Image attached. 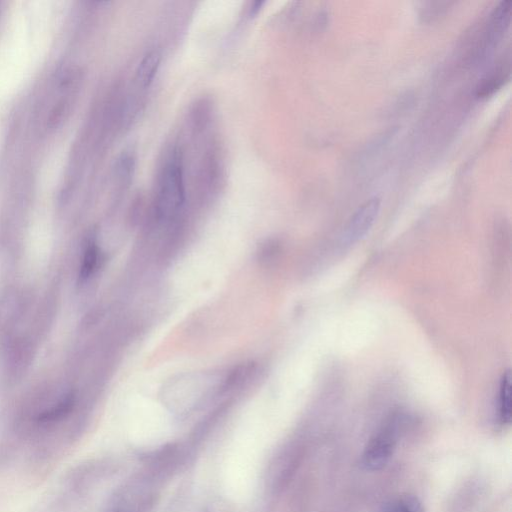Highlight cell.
Returning a JSON list of instances; mask_svg holds the SVG:
<instances>
[{"label":"cell","mask_w":512,"mask_h":512,"mask_svg":"<svg viewBox=\"0 0 512 512\" xmlns=\"http://www.w3.org/2000/svg\"><path fill=\"white\" fill-rule=\"evenodd\" d=\"M186 200L182 155L174 149L167 159L158 181L156 211L161 218L175 216Z\"/></svg>","instance_id":"6da1fadb"},{"label":"cell","mask_w":512,"mask_h":512,"mask_svg":"<svg viewBox=\"0 0 512 512\" xmlns=\"http://www.w3.org/2000/svg\"><path fill=\"white\" fill-rule=\"evenodd\" d=\"M398 435L399 421L393 419L368 441L361 455V466L368 471L384 468L396 449Z\"/></svg>","instance_id":"7a4b0ae2"},{"label":"cell","mask_w":512,"mask_h":512,"mask_svg":"<svg viewBox=\"0 0 512 512\" xmlns=\"http://www.w3.org/2000/svg\"><path fill=\"white\" fill-rule=\"evenodd\" d=\"M381 201L378 197L366 200L351 216L342 236L344 246H351L361 240L373 226L380 211Z\"/></svg>","instance_id":"3957f363"},{"label":"cell","mask_w":512,"mask_h":512,"mask_svg":"<svg viewBox=\"0 0 512 512\" xmlns=\"http://www.w3.org/2000/svg\"><path fill=\"white\" fill-rule=\"evenodd\" d=\"M161 63V53L156 50L147 52L136 69V81L142 88H147L153 82Z\"/></svg>","instance_id":"277c9868"},{"label":"cell","mask_w":512,"mask_h":512,"mask_svg":"<svg viewBox=\"0 0 512 512\" xmlns=\"http://www.w3.org/2000/svg\"><path fill=\"white\" fill-rule=\"evenodd\" d=\"M498 413L499 419L503 424L511 421L512 415V398H511V373L506 371L503 373L498 395Z\"/></svg>","instance_id":"5b68a950"},{"label":"cell","mask_w":512,"mask_h":512,"mask_svg":"<svg viewBox=\"0 0 512 512\" xmlns=\"http://www.w3.org/2000/svg\"><path fill=\"white\" fill-rule=\"evenodd\" d=\"M75 403V396L70 393L62 398L57 404L51 408L42 411L36 417L40 424H51L65 418L72 410Z\"/></svg>","instance_id":"8992f818"},{"label":"cell","mask_w":512,"mask_h":512,"mask_svg":"<svg viewBox=\"0 0 512 512\" xmlns=\"http://www.w3.org/2000/svg\"><path fill=\"white\" fill-rule=\"evenodd\" d=\"M385 512H424V508L416 496L404 494L389 502Z\"/></svg>","instance_id":"52a82bcc"},{"label":"cell","mask_w":512,"mask_h":512,"mask_svg":"<svg viewBox=\"0 0 512 512\" xmlns=\"http://www.w3.org/2000/svg\"><path fill=\"white\" fill-rule=\"evenodd\" d=\"M98 261V247L94 242H91L87 245L82 258V263L79 272V277L81 280H86L94 273L98 265Z\"/></svg>","instance_id":"ba28073f"},{"label":"cell","mask_w":512,"mask_h":512,"mask_svg":"<svg viewBox=\"0 0 512 512\" xmlns=\"http://www.w3.org/2000/svg\"><path fill=\"white\" fill-rule=\"evenodd\" d=\"M506 79L505 73L497 72L492 74L479 84L477 87V95L479 97H486L492 94L495 90L500 88Z\"/></svg>","instance_id":"9c48e42d"},{"label":"cell","mask_w":512,"mask_h":512,"mask_svg":"<svg viewBox=\"0 0 512 512\" xmlns=\"http://www.w3.org/2000/svg\"><path fill=\"white\" fill-rule=\"evenodd\" d=\"M135 166L134 157L131 154H124L119 161V168L122 176L131 177V173H133V169Z\"/></svg>","instance_id":"30bf717a"},{"label":"cell","mask_w":512,"mask_h":512,"mask_svg":"<svg viewBox=\"0 0 512 512\" xmlns=\"http://www.w3.org/2000/svg\"><path fill=\"white\" fill-rule=\"evenodd\" d=\"M276 251H277V247H276L275 243L268 241L265 244L263 243L261 245V247L258 251V258L262 262L268 261L275 255Z\"/></svg>","instance_id":"8fae6325"}]
</instances>
